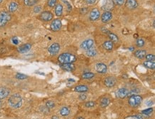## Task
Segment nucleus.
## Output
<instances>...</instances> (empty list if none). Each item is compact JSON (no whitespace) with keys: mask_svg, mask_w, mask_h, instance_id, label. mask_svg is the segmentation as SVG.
Returning <instances> with one entry per match:
<instances>
[{"mask_svg":"<svg viewBox=\"0 0 155 119\" xmlns=\"http://www.w3.org/2000/svg\"><path fill=\"white\" fill-rule=\"evenodd\" d=\"M9 104L13 108H19L22 105V98L19 94H13L9 98Z\"/></svg>","mask_w":155,"mask_h":119,"instance_id":"f257e3e1","label":"nucleus"},{"mask_svg":"<svg viewBox=\"0 0 155 119\" xmlns=\"http://www.w3.org/2000/svg\"><path fill=\"white\" fill-rule=\"evenodd\" d=\"M76 60V56L70 53H62L58 57L59 62L61 64L72 63Z\"/></svg>","mask_w":155,"mask_h":119,"instance_id":"f03ea898","label":"nucleus"},{"mask_svg":"<svg viewBox=\"0 0 155 119\" xmlns=\"http://www.w3.org/2000/svg\"><path fill=\"white\" fill-rule=\"evenodd\" d=\"M12 19L10 13L7 11H2L0 12V27H3L7 24Z\"/></svg>","mask_w":155,"mask_h":119,"instance_id":"7ed1b4c3","label":"nucleus"},{"mask_svg":"<svg viewBox=\"0 0 155 119\" xmlns=\"http://www.w3.org/2000/svg\"><path fill=\"white\" fill-rule=\"evenodd\" d=\"M142 101V98L138 95H133L129 99V104L133 108H136L140 106Z\"/></svg>","mask_w":155,"mask_h":119,"instance_id":"20e7f679","label":"nucleus"},{"mask_svg":"<svg viewBox=\"0 0 155 119\" xmlns=\"http://www.w3.org/2000/svg\"><path fill=\"white\" fill-rule=\"evenodd\" d=\"M53 14L49 11H44L41 13L39 19L43 22H49L53 20Z\"/></svg>","mask_w":155,"mask_h":119,"instance_id":"39448f33","label":"nucleus"},{"mask_svg":"<svg viewBox=\"0 0 155 119\" xmlns=\"http://www.w3.org/2000/svg\"><path fill=\"white\" fill-rule=\"evenodd\" d=\"M61 28V21L59 19H54L50 25V29L53 32H58Z\"/></svg>","mask_w":155,"mask_h":119,"instance_id":"423d86ee","label":"nucleus"},{"mask_svg":"<svg viewBox=\"0 0 155 119\" xmlns=\"http://www.w3.org/2000/svg\"><path fill=\"white\" fill-rule=\"evenodd\" d=\"M100 18V11L97 8L92 9L89 13V20L92 22L97 21Z\"/></svg>","mask_w":155,"mask_h":119,"instance_id":"0eeeda50","label":"nucleus"},{"mask_svg":"<svg viewBox=\"0 0 155 119\" xmlns=\"http://www.w3.org/2000/svg\"><path fill=\"white\" fill-rule=\"evenodd\" d=\"M59 50H60V45H59V44L56 43V42L51 44L48 48L49 53L51 55H56L59 53Z\"/></svg>","mask_w":155,"mask_h":119,"instance_id":"6e6552de","label":"nucleus"},{"mask_svg":"<svg viewBox=\"0 0 155 119\" xmlns=\"http://www.w3.org/2000/svg\"><path fill=\"white\" fill-rule=\"evenodd\" d=\"M94 40L92 39H87L86 40L83 41L81 42V45H80V47L83 50H89V48H91L94 45Z\"/></svg>","mask_w":155,"mask_h":119,"instance_id":"1a4fd4ad","label":"nucleus"},{"mask_svg":"<svg viewBox=\"0 0 155 119\" xmlns=\"http://www.w3.org/2000/svg\"><path fill=\"white\" fill-rule=\"evenodd\" d=\"M117 83L116 79L114 77H108L107 78L104 79V84L107 87V88H112Z\"/></svg>","mask_w":155,"mask_h":119,"instance_id":"9d476101","label":"nucleus"},{"mask_svg":"<svg viewBox=\"0 0 155 119\" xmlns=\"http://www.w3.org/2000/svg\"><path fill=\"white\" fill-rule=\"evenodd\" d=\"M125 7L129 9H135L138 7L137 0H127L125 2Z\"/></svg>","mask_w":155,"mask_h":119,"instance_id":"9b49d317","label":"nucleus"},{"mask_svg":"<svg viewBox=\"0 0 155 119\" xmlns=\"http://www.w3.org/2000/svg\"><path fill=\"white\" fill-rule=\"evenodd\" d=\"M112 19V13L109 11L104 12L101 16V20L102 22L107 23Z\"/></svg>","mask_w":155,"mask_h":119,"instance_id":"f8f14e48","label":"nucleus"},{"mask_svg":"<svg viewBox=\"0 0 155 119\" xmlns=\"http://www.w3.org/2000/svg\"><path fill=\"white\" fill-rule=\"evenodd\" d=\"M95 70L99 73H105L107 71V67L105 64L99 63L95 65Z\"/></svg>","mask_w":155,"mask_h":119,"instance_id":"ddd939ff","label":"nucleus"},{"mask_svg":"<svg viewBox=\"0 0 155 119\" xmlns=\"http://www.w3.org/2000/svg\"><path fill=\"white\" fill-rule=\"evenodd\" d=\"M31 48H32V45L30 43H26L19 46L17 48V50L20 53H26L30 50Z\"/></svg>","mask_w":155,"mask_h":119,"instance_id":"4468645a","label":"nucleus"},{"mask_svg":"<svg viewBox=\"0 0 155 119\" xmlns=\"http://www.w3.org/2000/svg\"><path fill=\"white\" fill-rule=\"evenodd\" d=\"M130 91L126 88H120L117 92V96L120 98H125L129 96Z\"/></svg>","mask_w":155,"mask_h":119,"instance_id":"2eb2a0df","label":"nucleus"},{"mask_svg":"<svg viewBox=\"0 0 155 119\" xmlns=\"http://www.w3.org/2000/svg\"><path fill=\"white\" fill-rule=\"evenodd\" d=\"M10 93V91L7 88L4 87H1L0 88V100L5 98L9 95Z\"/></svg>","mask_w":155,"mask_h":119,"instance_id":"dca6fc26","label":"nucleus"},{"mask_svg":"<svg viewBox=\"0 0 155 119\" xmlns=\"http://www.w3.org/2000/svg\"><path fill=\"white\" fill-rule=\"evenodd\" d=\"M61 69H63L64 70L69 71V72H72L75 70V67L72 63H66L62 64L61 65Z\"/></svg>","mask_w":155,"mask_h":119,"instance_id":"f3484780","label":"nucleus"},{"mask_svg":"<svg viewBox=\"0 0 155 119\" xmlns=\"http://www.w3.org/2000/svg\"><path fill=\"white\" fill-rule=\"evenodd\" d=\"M55 15L57 17H60L63 14V6L61 4H56L55 6Z\"/></svg>","mask_w":155,"mask_h":119,"instance_id":"a211bd4d","label":"nucleus"},{"mask_svg":"<svg viewBox=\"0 0 155 119\" xmlns=\"http://www.w3.org/2000/svg\"><path fill=\"white\" fill-rule=\"evenodd\" d=\"M146 55H147V52H146V50H137L135 52V56L137 57V58H144Z\"/></svg>","mask_w":155,"mask_h":119,"instance_id":"6ab92c4d","label":"nucleus"},{"mask_svg":"<svg viewBox=\"0 0 155 119\" xmlns=\"http://www.w3.org/2000/svg\"><path fill=\"white\" fill-rule=\"evenodd\" d=\"M102 46H103V47L106 50H112L113 47H114V43L110 40H107L104 42L103 45H102Z\"/></svg>","mask_w":155,"mask_h":119,"instance_id":"aec40b11","label":"nucleus"},{"mask_svg":"<svg viewBox=\"0 0 155 119\" xmlns=\"http://www.w3.org/2000/svg\"><path fill=\"white\" fill-rule=\"evenodd\" d=\"M18 4L16 2H11L9 4V7H8V9H9V12L11 13L14 12L16 11L18 9Z\"/></svg>","mask_w":155,"mask_h":119,"instance_id":"412c9836","label":"nucleus"},{"mask_svg":"<svg viewBox=\"0 0 155 119\" xmlns=\"http://www.w3.org/2000/svg\"><path fill=\"white\" fill-rule=\"evenodd\" d=\"M75 91L79 92V93H84V92H86L89 88L88 87L86 86V85H78V86L75 87Z\"/></svg>","mask_w":155,"mask_h":119,"instance_id":"4be33fe9","label":"nucleus"},{"mask_svg":"<svg viewBox=\"0 0 155 119\" xmlns=\"http://www.w3.org/2000/svg\"><path fill=\"white\" fill-rule=\"evenodd\" d=\"M108 36H109V39H110V41L112 42L113 43H117L119 42V37L114 33L109 32L108 34Z\"/></svg>","mask_w":155,"mask_h":119,"instance_id":"5701e85b","label":"nucleus"},{"mask_svg":"<svg viewBox=\"0 0 155 119\" xmlns=\"http://www.w3.org/2000/svg\"><path fill=\"white\" fill-rule=\"evenodd\" d=\"M144 65L146 67V68H147L149 69H152V70H154V69L155 68V63L154 61H145V62H144Z\"/></svg>","mask_w":155,"mask_h":119,"instance_id":"b1692460","label":"nucleus"},{"mask_svg":"<svg viewBox=\"0 0 155 119\" xmlns=\"http://www.w3.org/2000/svg\"><path fill=\"white\" fill-rule=\"evenodd\" d=\"M39 0H23V2L24 5L27 7H32L35 5L38 2Z\"/></svg>","mask_w":155,"mask_h":119,"instance_id":"393cba45","label":"nucleus"},{"mask_svg":"<svg viewBox=\"0 0 155 119\" xmlns=\"http://www.w3.org/2000/svg\"><path fill=\"white\" fill-rule=\"evenodd\" d=\"M109 103H110L109 98H103L100 101V106L102 108H105V107H107L109 105Z\"/></svg>","mask_w":155,"mask_h":119,"instance_id":"a878e982","label":"nucleus"},{"mask_svg":"<svg viewBox=\"0 0 155 119\" xmlns=\"http://www.w3.org/2000/svg\"><path fill=\"white\" fill-rule=\"evenodd\" d=\"M97 51L96 50V49L93 48V47H91L86 50V55L89 57H94V56L97 55Z\"/></svg>","mask_w":155,"mask_h":119,"instance_id":"bb28decb","label":"nucleus"},{"mask_svg":"<svg viewBox=\"0 0 155 119\" xmlns=\"http://www.w3.org/2000/svg\"><path fill=\"white\" fill-rule=\"evenodd\" d=\"M59 113H60V114H61L62 116H68L69 114L70 111H69V109L67 107H63V108H61L60 109Z\"/></svg>","mask_w":155,"mask_h":119,"instance_id":"cd10ccee","label":"nucleus"},{"mask_svg":"<svg viewBox=\"0 0 155 119\" xmlns=\"http://www.w3.org/2000/svg\"><path fill=\"white\" fill-rule=\"evenodd\" d=\"M81 77L84 79H92L94 77V74L92 73H85L82 74Z\"/></svg>","mask_w":155,"mask_h":119,"instance_id":"c85d7f7f","label":"nucleus"},{"mask_svg":"<svg viewBox=\"0 0 155 119\" xmlns=\"http://www.w3.org/2000/svg\"><path fill=\"white\" fill-rule=\"evenodd\" d=\"M144 40H142V39H141V38H139V39H137V41H136V45H137V46L139 47H143V46L144 45Z\"/></svg>","mask_w":155,"mask_h":119,"instance_id":"c756f323","label":"nucleus"},{"mask_svg":"<svg viewBox=\"0 0 155 119\" xmlns=\"http://www.w3.org/2000/svg\"><path fill=\"white\" fill-rule=\"evenodd\" d=\"M57 4V0H48L47 1V5L49 7H54Z\"/></svg>","mask_w":155,"mask_h":119,"instance_id":"7c9ffc66","label":"nucleus"},{"mask_svg":"<svg viewBox=\"0 0 155 119\" xmlns=\"http://www.w3.org/2000/svg\"><path fill=\"white\" fill-rule=\"evenodd\" d=\"M46 106L47 108H48L49 109H51L53 108H54V106H55V103H54L53 101H47L46 106Z\"/></svg>","mask_w":155,"mask_h":119,"instance_id":"2f4dec72","label":"nucleus"},{"mask_svg":"<svg viewBox=\"0 0 155 119\" xmlns=\"http://www.w3.org/2000/svg\"><path fill=\"white\" fill-rule=\"evenodd\" d=\"M145 58L147 59V60L148 61H154V62L155 56L154 55H152V54H148V55H146Z\"/></svg>","mask_w":155,"mask_h":119,"instance_id":"473e14b6","label":"nucleus"},{"mask_svg":"<svg viewBox=\"0 0 155 119\" xmlns=\"http://www.w3.org/2000/svg\"><path fill=\"white\" fill-rule=\"evenodd\" d=\"M15 77H16V78L19 79V80H24V79L27 78V77H28V76L22 73H17V75H16Z\"/></svg>","mask_w":155,"mask_h":119,"instance_id":"72a5a7b5","label":"nucleus"},{"mask_svg":"<svg viewBox=\"0 0 155 119\" xmlns=\"http://www.w3.org/2000/svg\"><path fill=\"white\" fill-rule=\"evenodd\" d=\"M112 2L117 5L122 6L125 3V0H112Z\"/></svg>","mask_w":155,"mask_h":119,"instance_id":"f704fd0d","label":"nucleus"},{"mask_svg":"<svg viewBox=\"0 0 155 119\" xmlns=\"http://www.w3.org/2000/svg\"><path fill=\"white\" fill-rule=\"evenodd\" d=\"M42 6H36V7H34V12L36 13V14H39V13L41 12V11H42Z\"/></svg>","mask_w":155,"mask_h":119,"instance_id":"c9c22d12","label":"nucleus"},{"mask_svg":"<svg viewBox=\"0 0 155 119\" xmlns=\"http://www.w3.org/2000/svg\"><path fill=\"white\" fill-rule=\"evenodd\" d=\"M95 105H96V103H95L94 102L89 101L85 103V106H86V108H93V107L95 106Z\"/></svg>","mask_w":155,"mask_h":119,"instance_id":"e433bc0d","label":"nucleus"},{"mask_svg":"<svg viewBox=\"0 0 155 119\" xmlns=\"http://www.w3.org/2000/svg\"><path fill=\"white\" fill-rule=\"evenodd\" d=\"M153 109L152 108H148L146 109V110H144L142 111V113L144 114V115H149L152 113Z\"/></svg>","mask_w":155,"mask_h":119,"instance_id":"4c0bfd02","label":"nucleus"},{"mask_svg":"<svg viewBox=\"0 0 155 119\" xmlns=\"http://www.w3.org/2000/svg\"><path fill=\"white\" fill-rule=\"evenodd\" d=\"M125 119H143V117L141 116H127Z\"/></svg>","mask_w":155,"mask_h":119,"instance_id":"58836bf2","label":"nucleus"},{"mask_svg":"<svg viewBox=\"0 0 155 119\" xmlns=\"http://www.w3.org/2000/svg\"><path fill=\"white\" fill-rule=\"evenodd\" d=\"M41 111L42 112V113H48L49 112V109L48 108H47L46 106H42L40 108Z\"/></svg>","mask_w":155,"mask_h":119,"instance_id":"ea45409f","label":"nucleus"},{"mask_svg":"<svg viewBox=\"0 0 155 119\" xmlns=\"http://www.w3.org/2000/svg\"><path fill=\"white\" fill-rule=\"evenodd\" d=\"M63 2L66 5V7H67V10L68 11H71V9H72V7H71V5L69 4V2H68L67 1H66V0H63Z\"/></svg>","mask_w":155,"mask_h":119,"instance_id":"a19ab883","label":"nucleus"},{"mask_svg":"<svg viewBox=\"0 0 155 119\" xmlns=\"http://www.w3.org/2000/svg\"><path fill=\"white\" fill-rule=\"evenodd\" d=\"M12 43L14 44V45H18L19 44V39H18L17 37H13L12 38Z\"/></svg>","mask_w":155,"mask_h":119,"instance_id":"79ce46f5","label":"nucleus"},{"mask_svg":"<svg viewBox=\"0 0 155 119\" xmlns=\"http://www.w3.org/2000/svg\"><path fill=\"white\" fill-rule=\"evenodd\" d=\"M97 0H84V2L88 4H94L96 2Z\"/></svg>","mask_w":155,"mask_h":119,"instance_id":"37998d69","label":"nucleus"},{"mask_svg":"<svg viewBox=\"0 0 155 119\" xmlns=\"http://www.w3.org/2000/svg\"><path fill=\"white\" fill-rule=\"evenodd\" d=\"M86 98V94H80V96H79V99L81 100V101H84L85 99Z\"/></svg>","mask_w":155,"mask_h":119,"instance_id":"c03bdc74","label":"nucleus"},{"mask_svg":"<svg viewBox=\"0 0 155 119\" xmlns=\"http://www.w3.org/2000/svg\"><path fill=\"white\" fill-rule=\"evenodd\" d=\"M80 12H81V13H83V14H85V13H86V12H87V9H86V7L81 8V10H80Z\"/></svg>","mask_w":155,"mask_h":119,"instance_id":"a18cd8bd","label":"nucleus"},{"mask_svg":"<svg viewBox=\"0 0 155 119\" xmlns=\"http://www.w3.org/2000/svg\"><path fill=\"white\" fill-rule=\"evenodd\" d=\"M122 34H124V35H128V34H129V31L127 30V29L125 28V29H124V30H122Z\"/></svg>","mask_w":155,"mask_h":119,"instance_id":"49530a36","label":"nucleus"},{"mask_svg":"<svg viewBox=\"0 0 155 119\" xmlns=\"http://www.w3.org/2000/svg\"><path fill=\"white\" fill-rule=\"evenodd\" d=\"M51 119H59V117L56 116H54L51 117Z\"/></svg>","mask_w":155,"mask_h":119,"instance_id":"de8ad7c7","label":"nucleus"},{"mask_svg":"<svg viewBox=\"0 0 155 119\" xmlns=\"http://www.w3.org/2000/svg\"><path fill=\"white\" fill-rule=\"evenodd\" d=\"M152 102L150 101V102H148L147 103V105L149 106H152Z\"/></svg>","mask_w":155,"mask_h":119,"instance_id":"09e8293b","label":"nucleus"},{"mask_svg":"<svg viewBox=\"0 0 155 119\" xmlns=\"http://www.w3.org/2000/svg\"><path fill=\"white\" fill-rule=\"evenodd\" d=\"M76 119H84L83 117H78V118H76Z\"/></svg>","mask_w":155,"mask_h":119,"instance_id":"8fccbe9b","label":"nucleus"},{"mask_svg":"<svg viewBox=\"0 0 155 119\" xmlns=\"http://www.w3.org/2000/svg\"><path fill=\"white\" fill-rule=\"evenodd\" d=\"M2 102L0 101V108H2Z\"/></svg>","mask_w":155,"mask_h":119,"instance_id":"3c124183","label":"nucleus"},{"mask_svg":"<svg viewBox=\"0 0 155 119\" xmlns=\"http://www.w3.org/2000/svg\"><path fill=\"white\" fill-rule=\"evenodd\" d=\"M2 2H3V0H0V4H2Z\"/></svg>","mask_w":155,"mask_h":119,"instance_id":"603ef678","label":"nucleus"}]
</instances>
